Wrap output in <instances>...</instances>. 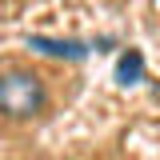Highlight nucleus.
Wrapping results in <instances>:
<instances>
[{"label": "nucleus", "instance_id": "obj_1", "mask_svg": "<svg viewBox=\"0 0 160 160\" xmlns=\"http://www.w3.org/2000/svg\"><path fill=\"white\" fill-rule=\"evenodd\" d=\"M44 84H40L36 72H24V68H12L8 76L0 80V108L8 120H28L44 108Z\"/></svg>", "mask_w": 160, "mask_h": 160}, {"label": "nucleus", "instance_id": "obj_2", "mask_svg": "<svg viewBox=\"0 0 160 160\" xmlns=\"http://www.w3.org/2000/svg\"><path fill=\"white\" fill-rule=\"evenodd\" d=\"M36 52H48V56H68V60H84L88 56V44H76V40H48V36H32L28 40Z\"/></svg>", "mask_w": 160, "mask_h": 160}, {"label": "nucleus", "instance_id": "obj_3", "mask_svg": "<svg viewBox=\"0 0 160 160\" xmlns=\"http://www.w3.org/2000/svg\"><path fill=\"white\" fill-rule=\"evenodd\" d=\"M116 80H120V84H140V80H144V56H140L136 48H128V52L120 56Z\"/></svg>", "mask_w": 160, "mask_h": 160}, {"label": "nucleus", "instance_id": "obj_4", "mask_svg": "<svg viewBox=\"0 0 160 160\" xmlns=\"http://www.w3.org/2000/svg\"><path fill=\"white\" fill-rule=\"evenodd\" d=\"M152 96H156V100H160V84H156V88H152Z\"/></svg>", "mask_w": 160, "mask_h": 160}]
</instances>
